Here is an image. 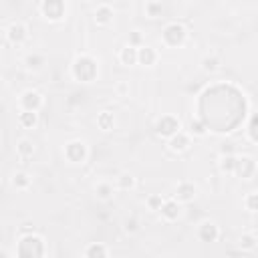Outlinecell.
I'll return each instance as SVG.
<instances>
[{"mask_svg": "<svg viewBox=\"0 0 258 258\" xmlns=\"http://www.w3.org/2000/svg\"><path fill=\"white\" fill-rule=\"evenodd\" d=\"M198 236H200L202 242H214L220 236V230H218V226L214 222H204L200 226V230H198Z\"/></svg>", "mask_w": 258, "mask_h": 258, "instance_id": "obj_10", "label": "cell"}, {"mask_svg": "<svg viewBox=\"0 0 258 258\" xmlns=\"http://www.w3.org/2000/svg\"><path fill=\"white\" fill-rule=\"evenodd\" d=\"M179 131V121L175 119V117H171V115H163L157 123H155V133L157 135H161V137H171V135H175Z\"/></svg>", "mask_w": 258, "mask_h": 258, "instance_id": "obj_3", "label": "cell"}, {"mask_svg": "<svg viewBox=\"0 0 258 258\" xmlns=\"http://www.w3.org/2000/svg\"><path fill=\"white\" fill-rule=\"evenodd\" d=\"M236 161H238V157H236L234 153L222 155V159H220V169H222L224 173H234V171H236Z\"/></svg>", "mask_w": 258, "mask_h": 258, "instance_id": "obj_18", "label": "cell"}, {"mask_svg": "<svg viewBox=\"0 0 258 258\" xmlns=\"http://www.w3.org/2000/svg\"><path fill=\"white\" fill-rule=\"evenodd\" d=\"M42 95L40 93H36V91H26V93H22V97H20V107L24 109V111H38L40 107H42Z\"/></svg>", "mask_w": 258, "mask_h": 258, "instance_id": "obj_6", "label": "cell"}, {"mask_svg": "<svg viewBox=\"0 0 258 258\" xmlns=\"http://www.w3.org/2000/svg\"><path fill=\"white\" fill-rule=\"evenodd\" d=\"M73 75L75 79L79 81H93L95 75H97V62L91 58V56H79L75 62H73Z\"/></svg>", "mask_w": 258, "mask_h": 258, "instance_id": "obj_1", "label": "cell"}, {"mask_svg": "<svg viewBox=\"0 0 258 258\" xmlns=\"http://www.w3.org/2000/svg\"><path fill=\"white\" fill-rule=\"evenodd\" d=\"M139 42H141V36H139V32H131V34H129V44L139 48Z\"/></svg>", "mask_w": 258, "mask_h": 258, "instance_id": "obj_31", "label": "cell"}, {"mask_svg": "<svg viewBox=\"0 0 258 258\" xmlns=\"http://www.w3.org/2000/svg\"><path fill=\"white\" fill-rule=\"evenodd\" d=\"M64 155H67V159L71 161V163H83L85 161V157H87V147H85V143L83 141H71V143H67V147H64Z\"/></svg>", "mask_w": 258, "mask_h": 258, "instance_id": "obj_4", "label": "cell"}, {"mask_svg": "<svg viewBox=\"0 0 258 258\" xmlns=\"http://www.w3.org/2000/svg\"><path fill=\"white\" fill-rule=\"evenodd\" d=\"M147 206H149V210L159 212V210H161V206H163L161 196H149V198H147Z\"/></svg>", "mask_w": 258, "mask_h": 258, "instance_id": "obj_29", "label": "cell"}, {"mask_svg": "<svg viewBox=\"0 0 258 258\" xmlns=\"http://www.w3.org/2000/svg\"><path fill=\"white\" fill-rule=\"evenodd\" d=\"M95 20H97V24H101V26L109 24V22L113 20V8L107 6V4H101V6L95 10Z\"/></svg>", "mask_w": 258, "mask_h": 258, "instance_id": "obj_14", "label": "cell"}, {"mask_svg": "<svg viewBox=\"0 0 258 258\" xmlns=\"http://www.w3.org/2000/svg\"><path fill=\"white\" fill-rule=\"evenodd\" d=\"M97 125H99L103 131H109V129H113L115 119H113V115H111L109 111H103V113H99V117H97Z\"/></svg>", "mask_w": 258, "mask_h": 258, "instance_id": "obj_19", "label": "cell"}, {"mask_svg": "<svg viewBox=\"0 0 258 258\" xmlns=\"http://www.w3.org/2000/svg\"><path fill=\"white\" fill-rule=\"evenodd\" d=\"M194 196H196V185L191 181H181L175 187V198L179 202H189V200H194Z\"/></svg>", "mask_w": 258, "mask_h": 258, "instance_id": "obj_12", "label": "cell"}, {"mask_svg": "<svg viewBox=\"0 0 258 258\" xmlns=\"http://www.w3.org/2000/svg\"><path fill=\"white\" fill-rule=\"evenodd\" d=\"M254 244H256V238H254L252 234H244V236L240 238V246H242L244 250H252Z\"/></svg>", "mask_w": 258, "mask_h": 258, "instance_id": "obj_30", "label": "cell"}, {"mask_svg": "<svg viewBox=\"0 0 258 258\" xmlns=\"http://www.w3.org/2000/svg\"><path fill=\"white\" fill-rule=\"evenodd\" d=\"M155 60H157L155 48H151V46H139V48H137V62H139V64L151 67V64H155Z\"/></svg>", "mask_w": 258, "mask_h": 258, "instance_id": "obj_11", "label": "cell"}, {"mask_svg": "<svg viewBox=\"0 0 258 258\" xmlns=\"http://www.w3.org/2000/svg\"><path fill=\"white\" fill-rule=\"evenodd\" d=\"M133 185H135V179H133L131 173H121V175L117 177V187H119V189H131Z\"/></svg>", "mask_w": 258, "mask_h": 258, "instance_id": "obj_25", "label": "cell"}, {"mask_svg": "<svg viewBox=\"0 0 258 258\" xmlns=\"http://www.w3.org/2000/svg\"><path fill=\"white\" fill-rule=\"evenodd\" d=\"M125 230H127V232H135V230H137V222H135V220H127V222H125Z\"/></svg>", "mask_w": 258, "mask_h": 258, "instance_id": "obj_33", "label": "cell"}, {"mask_svg": "<svg viewBox=\"0 0 258 258\" xmlns=\"http://www.w3.org/2000/svg\"><path fill=\"white\" fill-rule=\"evenodd\" d=\"M111 194H113V185H111V183H99V185H97V196H99L101 200H109Z\"/></svg>", "mask_w": 258, "mask_h": 258, "instance_id": "obj_28", "label": "cell"}, {"mask_svg": "<svg viewBox=\"0 0 258 258\" xmlns=\"http://www.w3.org/2000/svg\"><path fill=\"white\" fill-rule=\"evenodd\" d=\"M109 254V250L103 246V244H91L87 250H85V256H89V258H95V256H107Z\"/></svg>", "mask_w": 258, "mask_h": 258, "instance_id": "obj_24", "label": "cell"}, {"mask_svg": "<svg viewBox=\"0 0 258 258\" xmlns=\"http://www.w3.org/2000/svg\"><path fill=\"white\" fill-rule=\"evenodd\" d=\"M206 123H202L200 119H191V123H189V133L191 135H198V137H202V135H206Z\"/></svg>", "mask_w": 258, "mask_h": 258, "instance_id": "obj_26", "label": "cell"}, {"mask_svg": "<svg viewBox=\"0 0 258 258\" xmlns=\"http://www.w3.org/2000/svg\"><path fill=\"white\" fill-rule=\"evenodd\" d=\"M161 38H163V42H165L167 46L175 48V46H181V44L185 42V38H187V30H185L181 24L171 22V24H167V26H165V30H163Z\"/></svg>", "mask_w": 258, "mask_h": 258, "instance_id": "obj_2", "label": "cell"}, {"mask_svg": "<svg viewBox=\"0 0 258 258\" xmlns=\"http://www.w3.org/2000/svg\"><path fill=\"white\" fill-rule=\"evenodd\" d=\"M16 153H18L20 157H32L34 145H32L28 139H20V141L16 143Z\"/></svg>", "mask_w": 258, "mask_h": 258, "instance_id": "obj_20", "label": "cell"}, {"mask_svg": "<svg viewBox=\"0 0 258 258\" xmlns=\"http://www.w3.org/2000/svg\"><path fill=\"white\" fill-rule=\"evenodd\" d=\"M145 12H147L149 18H157V16H161L163 6H161V2H157V0H149V2L145 4Z\"/></svg>", "mask_w": 258, "mask_h": 258, "instance_id": "obj_21", "label": "cell"}, {"mask_svg": "<svg viewBox=\"0 0 258 258\" xmlns=\"http://www.w3.org/2000/svg\"><path fill=\"white\" fill-rule=\"evenodd\" d=\"M187 147H189V135H187V133L177 131L175 135L169 137V149H171V151L181 153V151H185Z\"/></svg>", "mask_w": 258, "mask_h": 258, "instance_id": "obj_9", "label": "cell"}, {"mask_svg": "<svg viewBox=\"0 0 258 258\" xmlns=\"http://www.w3.org/2000/svg\"><path fill=\"white\" fill-rule=\"evenodd\" d=\"M161 216L165 218V220H177V216H179V204L175 202V200H165L163 202V206H161Z\"/></svg>", "mask_w": 258, "mask_h": 258, "instance_id": "obj_13", "label": "cell"}, {"mask_svg": "<svg viewBox=\"0 0 258 258\" xmlns=\"http://www.w3.org/2000/svg\"><path fill=\"white\" fill-rule=\"evenodd\" d=\"M6 36H8V40H10L12 44H22V42L28 38V30H26L24 24L12 22V24L8 26V30H6Z\"/></svg>", "mask_w": 258, "mask_h": 258, "instance_id": "obj_7", "label": "cell"}, {"mask_svg": "<svg viewBox=\"0 0 258 258\" xmlns=\"http://www.w3.org/2000/svg\"><path fill=\"white\" fill-rule=\"evenodd\" d=\"M119 60L123 64H135L137 62V46H131V44L123 46L119 52Z\"/></svg>", "mask_w": 258, "mask_h": 258, "instance_id": "obj_15", "label": "cell"}, {"mask_svg": "<svg viewBox=\"0 0 258 258\" xmlns=\"http://www.w3.org/2000/svg\"><path fill=\"white\" fill-rule=\"evenodd\" d=\"M236 175H240V177H244V179H250L254 173H256V163H254V159L252 157H238V161H236V171H234Z\"/></svg>", "mask_w": 258, "mask_h": 258, "instance_id": "obj_8", "label": "cell"}, {"mask_svg": "<svg viewBox=\"0 0 258 258\" xmlns=\"http://www.w3.org/2000/svg\"><path fill=\"white\" fill-rule=\"evenodd\" d=\"M202 67H204V71H216V69H220V58L216 56V54H208V56H204L202 58Z\"/></svg>", "mask_w": 258, "mask_h": 258, "instance_id": "obj_22", "label": "cell"}, {"mask_svg": "<svg viewBox=\"0 0 258 258\" xmlns=\"http://www.w3.org/2000/svg\"><path fill=\"white\" fill-rule=\"evenodd\" d=\"M40 10L48 20H60L64 14V2L62 0H42Z\"/></svg>", "mask_w": 258, "mask_h": 258, "instance_id": "obj_5", "label": "cell"}, {"mask_svg": "<svg viewBox=\"0 0 258 258\" xmlns=\"http://www.w3.org/2000/svg\"><path fill=\"white\" fill-rule=\"evenodd\" d=\"M244 206H246V210H250V212H258V191L248 194L246 200H244Z\"/></svg>", "mask_w": 258, "mask_h": 258, "instance_id": "obj_27", "label": "cell"}, {"mask_svg": "<svg viewBox=\"0 0 258 258\" xmlns=\"http://www.w3.org/2000/svg\"><path fill=\"white\" fill-rule=\"evenodd\" d=\"M230 153H234V145L232 143H224L222 145V155H230Z\"/></svg>", "mask_w": 258, "mask_h": 258, "instance_id": "obj_32", "label": "cell"}, {"mask_svg": "<svg viewBox=\"0 0 258 258\" xmlns=\"http://www.w3.org/2000/svg\"><path fill=\"white\" fill-rule=\"evenodd\" d=\"M18 121H20L22 127L32 129V127L38 123V113H36V111H24V109H22V113L18 115Z\"/></svg>", "mask_w": 258, "mask_h": 258, "instance_id": "obj_16", "label": "cell"}, {"mask_svg": "<svg viewBox=\"0 0 258 258\" xmlns=\"http://www.w3.org/2000/svg\"><path fill=\"white\" fill-rule=\"evenodd\" d=\"M24 64H26V69H30V71H38V69H42V64H44V56H42V54H38V52L26 54Z\"/></svg>", "mask_w": 258, "mask_h": 258, "instance_id": "obj_17", "label": "cell"}, {"mask_svg": "<svg viewBox=\"0 0 258 258\" xmlns=\"http://www.w3.org/2000/svg\"><path fill=\"white\" fill-rule=\"evenodd\" d=\"M28 183H30V179H28V175H26L24 171L14 173V177H12V185H14L16 189H26Z\"/></svg>", "mask_w": 258, "mask_h": 258, "instance_id": "obj_23", "label": "cell"}]
</instances>
